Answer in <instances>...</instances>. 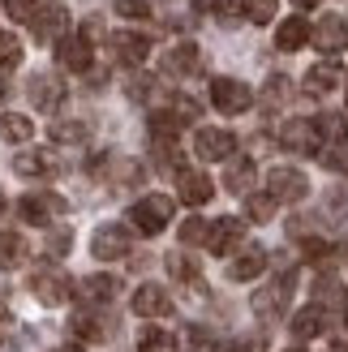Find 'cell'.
I'll use <instances>...</instances> for the list:
<instances>
[{
	"mask_svg": "<svg viewBox=\"0 0 348 352\" xmlns=\"http://www.w3.org/2000/svg\"><path fill=\"white\" fill-rule=\"evenodd\" d=\"M129 223L142 236H160L164 228L172 223V198H168V193H146V198H138L129 206Z\"/></svg>",
	"mask_w": 348,
	"mask_h": 352,
	"instance_id": "cell-1",
	"label": "cell"
},
{
	"mask_svg": "<svg viewBox=\"0 0 348 352\" xmlns=\"http://www.w3.org/2000/svg\"><path fill=\"white\" fill-rule=\"evenodd\" d=\"M211 103L224 116H241V112H250L254 91H250L246 82H237V78H215L211 82Z\"/></svg>",
	"mask_w": 348,
	"mask_h": 352,
	"instance_id": "cell-2",
	"label": "cell"
},
{
	"mask_svg": "<svg viewBox=\"0 0 348 352\" xmlns=\"http://www.w3.org/2000/svg\"><path fill=\"white\" fill-rule=\"evenodd\" d=\"M267 193L275 202H301L309 193V176L297 168H271L267 172Z\"/></svg>",
	"mask_w": 348,
	"mask_h": 352,
	"instance_id": "cell-3",
	"label": "cell"
},
{
	"mask_svg": "<svg viewBox=\"0 0 348 352\" xmlns=\"http://www.w3.org/2000/svg\"><path fill=\"white\" fill-rule=\"evenodd\" d=\"M30 292H34V301H43V305H65L69 296H74V284H69V275L65 271H34L30 275Z\"/></svg>",
	"mask_w": 348,
	"mask_h": 352,
	"instance_id": "cell-4",
	"label": "cell"
},
{
	"mask_svg": "<svg viewBox=\"0 0 348 352\" xmlns=\"http://www.w3.org/2000/svg\"><path fill=\"white\" fill-rule=\"evenodd\" d=\"M309 39H314V47L323 52V56H340V52L348 47V22L340 13H327L318 26H309Z\"/></svg>",
	"mask_w": 348,
	"mask_h": 352,
	"instance_id": "cell-5",
	"label": "cell"
},
{
	"mask_svg": "<svg viewBox=\"0 0 348 352\" xmlns=\"http://www.w3.org/2000/svg\"><path fill=\"white\" fill-rule=\"evenodd\" d=\"M91 254H95L99 262L125 258V254H129V228H125V223H103V228H95V236H91Z\"/></svg>",
	"mask_w": 348,
	"mask_h": 352,
	"instance_id": "cell-6",
	"label": "cell"
},
{
	"mask_svg": "<svg viewBox=\"0 0 348 352\" xmlns=\"http://www.w3.org/2000/svg\"><path fill=\"white\" fill-rule=\"evenodd\" d=\"M61 210H65V198H56V193H26V198L17 202V215L34 228H47Z\"/></svg>",
	"mask_w": 348,
	"mask_h": 352,
	"instance_id": "cell-7",
	"label": "cell"
},
{
	"mask_svg": "<svg viewBox=\"0 0 348 352\" xmlns=\"http://www.w3.org/2000/svg\"><path fill=\"white\" fill-rule=\"evenodd\" d=\"M56 60L65 65V69H74V74H86L91 69V60H95V52H91V39L78 30V34H61L56 39Z\"/></svg>",
	"mask_w": 348,
	"mask_h": 352,
	"instance_id": "cell-8",
	"label": "cell"
},
{
	"mask_svg": "<svg viewBox=\"0 0 348 352\" xmlns=\"http://www.w3.org/2000/svg\"><path fill=\"white\" fill-rule=\"evenodd\" d=\"M288 292H292V275H280L275 284H267L263 292L254 296V309H258V318H267V322H275L280 314L288 309Z\"/></svg>",
	"mask_w": 348,
	"mask_h": 352,
	"instance_id": "cell-9",
	"label": "cell"
},
{
	"mask_svg": "<svg viewBox=\"0 0 348 352\" xmlns=\"http://www.w3.org/2000/svg\"><path fill=\"white\" fill-rule=\"evenodd\" d=\"M194 151H198V160H224L228 164L232 151H237V138L228 129H198L194 133Z\"/></svg>",
	"mask_w": 348,
	"mask_h": 352,
	"instance_id": "cell-10",
	"label": "cell"
},
{
	"mask_svg": "<svg viewBox=\"0 0 348 352\" xmlns=\"http://www.w3.org/2000/svg\"><path fill=\"white\" fill-rule=\"evenodd\" d=\"M280 142H284V151H301V155H318L323 151L314 120H288L280 129Z\"/></svg>",
	"mask_w": 348,
	"mask_h": 352,
	"instance_id": "cell-11",
	"label": "cell"
},
{
	"mask_svg": "<svg viewBox=\"0 0 348 352\" xmlns=\"http://www.w3.org/2000/svg\"><path fill=\"white\" fill-rule=\"evenodd\" d=\"M177 193H181V202H189V206H206V202L215 198V185H211V176H206V172L181 168L177 172Z\"/></svg>",
	"mask_w": 348,
	"mask_h": 352,
	"instance_id": "cell-12",
	"label": "cell"
},
{
	"mask_svg": "<svg viewBox=\"0 0 348 352\" xmlns=\"http://www.w3.org/2000/svg\"><path fill=\"white\" fill-rule=\"evenodd\" d=\"M246 241V223L241 219H215L211 228H206V250L211 254H228V250H237V245Z\"/></svg>",
	"mask_w": 348,
	"mask_h": 352,
	"instance_id": "cell-13",
	"label": "cell"
},
{
	"mask_svg": "<svg viewBox=\"0 0 348 352\" xmlns=\"http://www.w3.org/2000/svg\"><path fill=\"white\" fill-rule=\"evenodd\" d=\"M112 56L120 65H142L151 56V39H146V34H138V30H116L112 34Z\"/></svg>",
	"mask_w": 348,
	"mask_h": 352,
	"instance_id": "cell-14",
	"label": "cell"
},
{
	"mask_svg": "<svg viewBox=\"0 0 348 352\" xmlns=\"http://www.w3.org/2000/svg\"><path fill=\"white\" fill-rule=\"evenodd\" d=\"M133 314H138V318H168V314H172V296L160 284H142L133 292Z\"/></svg>",
	"mask_w": 348,
	"mask_h": 352,
	"instance_id": "cell-15",
	"label": "cell"
},
{
	"mask_svg": "<svg viewBox=\"0 0 348 352\" xmlns=\"http://www.w3.org/2000/svg\"><path fill=\"white\" fill-rule=\"evenodd\" d=\"M26 95H30L34 108L56 112V108H61V99H65V86H61L56 78H52V74H34V78L26 82Z\"/></svg>",
	"mask_w": 348,
	"mask_h": 352,
	"instance_id": "cell-16",
	"label": "cell"
},
{
	"mask_svg": "<svg viewBox=\"0 0 348 352\" xmlns=\"http://www.w3.org/2000/svg\"><path fill=\"white\" fill-rule=\"evenodd\" d=\"M340 82H344V69H340L336 60H323V65H314V69L305 74L301 91H305V95H314V99H323V95H331Z\"/></svg>",
	"mask_w": 348,
	"mask_h": 352,
	"instance_id": "cell-17",
	"label": "cell"
},
{
	"mask_svg": "<svg viewBox=\"0 0 348 352\" xmlns=\"http://www.w3.org/2000/svg\"><path fill=\"white\" fill-rule=\"evenodd\" d=\"M65 22H69V17H65L61 5H43L39 13H34L30 30H34V39H39V43H52V39H61V34H65Z\"/></svg>",
	"mask_w": 348,
	"mask_h": 352,
	"instance_id": "cell-18",
	"label": "cell"
},
{
	"mask_svg": "<svg viewBox=\"0 0 348 352\" xmlns=\"http://www.w3.org/2000/svg\"><path fill=\"white\" fill-rule=\"evenodd\" d=\"M263 271H267V250H263V245H250L241 258L228 262V279H237V284H246V279L263 275Z\"/></svg>",
	"mask_w": 348,
	"mask_h": 352,
	"instance_id": "cell-19",
	"label": "cell"
},
{
	"mask_svg": "<svg viewBox=\"0 0 348 352\" xmlns=\"http://www.w3.org/2000/svg\"><path fill=\"white\" fill-rule=\"evenodd\" d=\"M69 327H74L82 340H95V344L112 336V318H108V314H95V309H78Z\"/></svg>",
	"mask_w": 348,
	"mask_h": 352,
	"instance_id": "cell-20",
	"label": "cell"
},
{
	"mask_svg": "<svg viewBox=\"0 0 348 352\" xmlns=\"http://www.w3.org/2000/svg\"><path fill=\"white\" fill-rule=\"evenodd\" d=\"M323 331H327V309L323 305H305V309L292 314V336L297 340H314Z\"/></svg>",
	"mask_w": 348,
	"mask_h": 352,
	"instance_id": "cell-21",
	"label": "cell"
},
{
	"mask_svg": "<svg viewBox=\"0 0 348 352\" xmlns=\"http://www.w3.org/2000/svg\"><path fill=\"white\" fill-rule=\"evenodd\" d=\"M305 43H309V22H305L301 13H292L288 22L275 30V47H280V52H297V47H305Z\"/></svg>",
	"mask_w": 348,
	"mask_h": 352,
	"instance_id": "cell-22",
	"label": "cell"
},
{
	"mask_svg": "<svg viewBox=\"0 0 348 352\" xmlns=\"http://www.w3.org/2000/svg\"><path fill=\"white\" fill-rule=\"evenodd\" d=\"M13 172L17 176H52V172H56V160H52L47 151H22L13 160Z\"/></svg>",
	"mask_w": 348,
	"mask_h": 352,
	"instance_id": "cell-23",
	"label": "cell"
},
{
	"mask_svg": "<svg viewBox=\"0 0 348 352\" xmlns=\"http://www.w3.org/2000/svg\"><path fill=\"white\" fill-rule=\"evenodd\" d=\"M116 292H120V279L116 275H91V279H82V296L91 305H108Z\"/></svg>",
	"mask_w": 348,
	"mask_h": 352,
	"instance_id": "cell-24",
	"label": "cell"
},
{
	"mask_svg": "<svg viewBox=\"0 0 348 352\" xmlns=\"http://www.w3.org/2000/svg\"><path fill=\"white\" fill-rule=\"evenodd\" d=\"M254 176H258L254 160H228V172H224V185H228V193H250Z\"/></svg>",
	"mask_w": 348,
	"mask_h": 352,
	"instance_id": "cell-25",
	"label": "cell"
},
{
	"mask_svg": "<svg viewBox=\"0 0 348 352\" xmlns=\"http://www.w3.org/2000/svg\"><path fill=\"white\" fill-rule=\"evenodd\" d=\"M47 133H52L56 146H82L86 138H91V125H86V120H56Z\"/></svg>",
	"mask_w": 348,
	"mask_h": 352,
	"instance_id": "cell-26",
	"label": "cell"
},
{
	"mask_svg": "<svg viewBox=\"0 0 348 352\" xmlns=\"http://www.w3.org/2000/svg\"><path fill=\"white\" fill-rule=\"evenodd\" d=\"M164 65L172 69V74H194V69L202 65V52H198L194 43H177V47H168Z\"/></svg>",
	"mask_w": 348,
	"mask_h": 352,
	"instance_id": "cell-27",
	"label": "cell"
},
{
	"mask_svg": "<svg viewBox=\"0 0 348 352\" xmlns=\"http://www.w3.org/2000/svg\"><path fill=\"white\" fill-rule=\"evenodd\" d=\"M314 129H318V142H331V146L348 142V125H344V116H336V112L314 116Z\"/></svg>",
	"mask_w": 348,
	"mask_h": 352,
	"instance_id": "cell-28",
	"label": "cell"
},
{
	"mask_svg": "<svg viewBox=\"0 0 348 352\" xmlns=\"http://www.w3.org/2000/svg\"><path fill=\"white\" fill-rule=\"evenodd\" d=\"M30 133H34L30 116H22V112H5V116H0V138H5V142H30Z\"/></svg>",
	"mask_w": 348,
	"mask_h": 352,
	"instance_id": "cell-29",
	"label": "cell"
},
{
	"mask_svg": "<svg viewBox=\"0 0 348 352\" xmlns=\"http://www.w3.org/2000/svg\"><path fill=\"white\" fill-rule=\"evenodd\" d=\"M138 352H177V340H172V331L146 327L142 336H138Z\"/></svg>",
	"mask_w": 348,
	"mask_h": 352,
	"instance_id": "cell-30",
	"label": "cell"
},
{
	"mask_svg": "<svg viewBox=\"0 0 348 352\" xmlns=\"http://www.w3.org/2000/svg\"><path fill=\"white\" fill-rule=\"evenodd\" d=\"M26 258V241L17 232H0V267H17Z\"/></svg>",
	"mask_w": 348,
	"mask_h": 352,
	"instance_id": "cell-31",
	"label": "cell"
},
{
	"mask_svg": "<svg viewBox=\"0 0 348 352\" xmlns=\"http://www.w3.org/2000/svg\"><path fill=\"white\" fill-rule=\"evenodd\" d=\"M13 65H22V39L0 30V69H13Z\"/></svg>",
	"mask_w": 348,
	"mask_h": 352,
	"instance_id": "cell-32",
	"label": "cell"
},
{
	"mask_svg": "<svg viewBox=\"0 0 348 352\" xmlns=\"http://www.w3.org/2000/svg\"><path fill=\"white\" fill-rule=\"evenodd\" d=\"M168 271L185 279V284H198V262H189L185 254H168Z\"/></svg>",
	"mask_w": 348,
	"mask_h": 352,
	"instance_id": "cell-33",
	"label": "cell"
},
{
	"mask_svg": "<svg viewBox=\"0 0 348 352\" xmlns=\"http://www.w3.org/2000/svg\"><path fill=\"white\" fill-rule=\"evenodd\" d=\"M288 95H292V82L275 74V78L267 82V95H263V103H267V108H280V103H284Z\"/></svg>",
	"mask_w": 348,
	"mask_h": 352,
	"instance_id": "cell-34",
	"label": "cell"
},
{
	"mask_svg": "<svg viewBox=\"0 0 348 352\" xmlns=\"http://www.w3.org/2000/svg\"><path fill=\"white\" fill-rule=\"evenodd\" d=\"M5 9L13 22H34V13L43 9V0H5Z\"/></svg>",
	"mask_w": 348,
	"mask_h": 352,
	"instance_id": "cell-35",
	"label": "cell"
},
{
	"mask_svg": "<svg viewBox=\"0 0 348 352\" xmlns=\"http://www.w3.org/2000/svg\"><path fill=\"white\" fill-rule=\"evenodd\" d=\"M246 215H250L254 223H267V219L275 215V198H271V193H263V198H250V202H246Z\"/></svg>",
	"mask_w": 348,
	"mask_h": 352,
	"instance_id": "cell-36",
	"label": "cell"
},
{
	"mask_svg": "<svg viewBox=\"0 0 348 352\" xmlns=\"http://www.w3.org/2000/svg\"><path fill=\"white\" fill-rule=\"evenodd\" d=\"M198 99H189V95H177V99H172V116H177L181 120V125H189V120H198Z\"/></svg>",
	"mask_w": 348,
	"mask_h": 352,
	"instance_id": "cell-37",
	"label": "cell"
},
{
	"mask_svg": "<svg viewBox=\"0 0 348 352\" xmlns=\"http://www.w3.org/2000/svg\"><path fill=\"white\" fill-rule=\"evenodd\" d=\"M206 228H211L206 219H185L181 223V241L185 245H206Z\"/></svg>",
	"mask_w": 348,
	"mask_h": 352,
	"instance_id": "cell-38",
	"label": "cell"
},
{
	"mask_svg": "<svg viewBox=\"0 0 348 352\" xmlns=\"http://www.w3.org/2000/svg\"><path fill=\"white\" fill-rule=\"evenodd\" d=\"M246 17L258 22V26L271 22V17H275V0H246Z\"/></svg>",
	"mask_w": 348,
	"mask_h": 352,
	"instance_id": "cell-39",
	"label": "cell"
},
{
	"mask_svg": "<svg viewBox=\"0 0 348 352\" xmlns=\"http://www.w3.org/2000/svg\"><path fill=\"white\" fill-rule=\"evenodd\" d=\"M116 13H120V17H133V22H142V17H151V5H146V0H116Z\"/></svg>",
	"mask_w": 348,
	"mask_h": 352,
	"instance_id": "cell-40",
	"label": "cell"
},
{
	"mask_svg": "<svg viewBox=\"0 0 348 352\" xmlns=\"http://www.w3.org/2000/svg\"><path fill=\"white\" fill-rule=\"evenodd\" d=\"M267 348V336H241L228 344V352H263Z\"/></svg>",
	"mask_w": 348,
	"mask_h": 352,
	"instance_id": "cell-41",
	"label": "cell"
},
{
	"mask_svg": "<svg viewBox=\"0 0 348 352\" xmlns=\"http://www.w3.org/2000/svg\"><path fill=\"white\" fill-rule=\"evenodd\" d=\"M323 164H327V168H336V172H348V146L327 151V155H323Z\"/></svg>",
	"mask_w": 348,
	"mask_h": 352,
	"instance_id": "cell-42",
	"label": "cell"
},
{
	"mask_svg": "<svg viewBox=\"0 0 348 352\" xmlns=\"http://www.w3.org/2000/svg\"><path fill=\"white\" fill-rule=\"evenodd\" d=\"M151 91H155V78H133L129 82V99H138V103H142Z\"/></svg>",
	"mask_w": 348,
	"mask_h": 352,
	"instance_id": "cell-43",
	"label": "cell"
},
{
	"mask_svg": "<svg viewBox=\"0 0 348 352\" xmlns=\"http://www.w3.org/2000/svg\"><path fill=\"white\" fill-rule=\"evenodd\" d=\"M47 250H52V254H65V250H69V232H65V228L47 236Z\"/></svg>",
	"mask_w": 348,
	"mask_h": 352,
	"instance_id": "cell-44",
	"label": "cell"
},
{
	"mask_svg": "<svg viewBox=\"0 0 348 352\" xmlns=\"http://www.w3.org/2000/svg\"><path fill=\"white\" fill-rule=\"evenodd\" d=\"M9 327H13V314H9L5 301H0V336H9Z\"/></svg>",
	"mask_w": 348,
	"mask_h": 352,
	"instance_id": "cell-45",
	"label": "cell"
},
{
	"mask_svg": "<svg viewBox=\"0 0 348 352\" xmlns=\"http://www.w3.org/2000/svg\"><path fill=\"white\" fill-rule=\"evenodd\" d=\"M194 5H198V9H215V5H219V0H194Z\"/></svg>",
	"mask_w": 348,
	"mask_h": 352,
	"instance_id": "cell-46",
	"label": "cell"
},
{
	"mask_svg": "<svg viewBox=\"0 0 348 352\" xmlns=\"http://www.w3.org/2000/svg\"><path fill=\"white\" fill-rule=\"evenodd\" d=\"M318 5V0H297V9H314Z\"/></svg>",
	"mask_w": 348,
	"mask_h": 352,
	"instance_id": "cell-47",
	"label": "cell"
},
{
	"mask_svg": "<svg viewBox=\"0 0 348 352\" xmlns=\"http://www.w3.org/2000/svg\"><path fill=\"white\" fill-rule=\"evenodd\" d=\"M56 352H82V348H78V344H65V348H56Z\"/></svg>",
	"mask_w": 348,
	"mask_h": 352,
	"instance_id": "cell-48",
	"label": "cell"
},
{
	"mask_svg": "<svg viewBox=\"0 0 348 352\" xmlns=\"http://www.w3.org/2000/svg\"><path fill=\"white\" fill-rule=\"evenodd\" d=\"M5 91H9V86H5V82H0V99H5Z\"/></svg>",
	"mask_w": 348,
	"mask_h": 352,
	"instance_id": "cell-49",
	"label": "cell"
},
{
	"mask_svg": "<svg viewBox=\"0 0 348 352\" xmlns=\"http://www.w3.org/2000/svg\"><path fill=\"white\" fill-rule=\"evenodd\" d=\"M211 352H228V344H224V348H211Z\"/></svg>",
	"mask_w": 348,
	"mask_h": 352,
	"instance_id": "cell-50",
	"label": "cell"
},
{
	"mask_svg": "<svg viewBox=\"0 0 348 352\" xmlns=\"http://www.w3.org/2000/svg\"><path fill=\"white\" fill-rule=\"evenodd\" d=\"M0 210H5V198H0Z\"/></svg>",
	"mask_w": 348,
	"mask_h": 352,
	"instance_id": "cell-51",
	"label": "cell"
},
{
	"mask_svg": "<svg viewBox=\"0 0 348 352\" xmlns=\"http://www.w3.org/2000/svg\"><path fill=\"white\" fill-rule=\"evenodd\" d=\"M288 352H301V348H288Z\"/></svg>",
	"mask_w": 348,
	"mask_h": 352,
	"instance_id": "cell-52",
	"label": "cell"
},
{
	"mask_svg": "<svg viewBox=\"0 0 348 352\" xmlns=\"http://www.w3.org/2000/svg\"><path fill=\"white\" fill-rule=\"evenodd\" d=\"M344 322H348V314H344Z\"/></svg>",
	"mask_w": 348,
	"mask_h": 352,
	"instance_id": "cell-53",
	"label": "cell"
}]
</instances>
